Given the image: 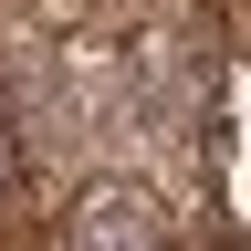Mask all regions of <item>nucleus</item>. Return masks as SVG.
Wrapping results in <instances>:
<instances>
[{
	"mask_svg": "<svg viewBox=\"0 0 251 251\" xmlns=\"http://www.w3.org/2000/svg\"><path fill=\"white\" fill-rule=\"evenodd\" d=\"M52 251H168V220H157L147 188H126V178H94L74 209H63V241Z\"/></svg>",
	"mask_w": 251,
	"mask_h": 251,
	"instance_id": "f257e3e1",
	"label": "nucleus"
},
{
	"mask_svg": "<svg viewBox=\"0 0 251 251\" xmlns=\"http://www.w3.org/2000/svg\"><path fill=\"white\" fill-rule=\"evenodd\" d=\"M11 199H21V136H11V115H0V220H11Z\"/></svg>",
	"mask_w": 251,
	"mask_h": 251,
	"instance_id": "f03ea898",
	"label": "nucleus"
}]
</instances>
